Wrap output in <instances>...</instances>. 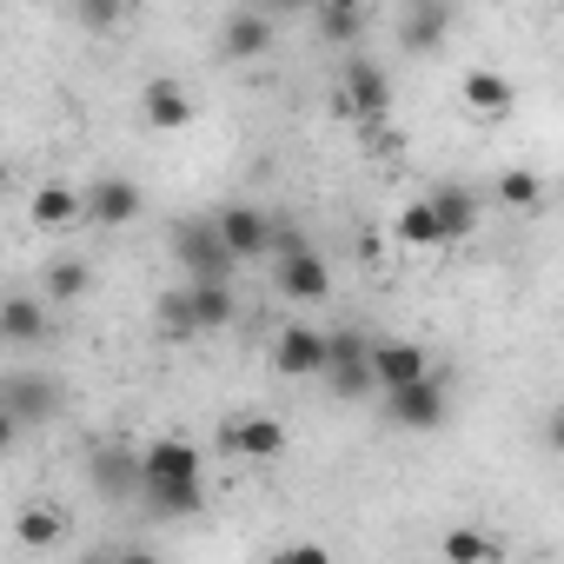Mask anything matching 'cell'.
<instances>
[{"instance_id": "obj_1", "label": "cell", "mask_w": 564, "mask_h": 564, "mask_svg": "<svg viewBox=\"0 0 564 564\" xmlns=\"http://www.w3.org/2000/svg\"><path fill=\"white\" fill-rule=\"evenodd\" d=\"M173 259L186 265V279H232V272H239V252L226 246V232H219L213 213L173 226Z\"/></svg>"}, {"instance_id": "obj_2", "label": "cell", "mask_w": 564, "mask_h": 564, "mask_svg": "<svg viewBox=\"0 0 564 564\" xmlns=\"http://www.w3.org/2000/svg\"><path fill=\"white\" fill-rule=\"evenodd\" d=\"M326 386L339 399H372L379 392V372H372V339L366 333H326Z\"/></svg>"}, {"instance_id": "obj_3", "label": "cell", "mask_w": 564, "mask_h": 564, "mask_svg": "<svg viewBox=\"0 0 564 564\" xmlns=\"http://www.w3.org/2000/svg\"><path fill=\"white\" fill-rule=\"evenodd\" d=\"M379 399H386V419H392L399 432H438L445 412H452V392H445L438 372H425V379H412V386H392V392H379Z\"/></svg>"}, {"instance_id": "obj_4", "label": "cell", "mask_w": 564, "mask_h": 564, "mask_svg": "<svg viewBox=\"0 0 564 564\" xmlns=\"http://www.w3.org/2000/svg\"><path fill=\"white\" fill-rule=\"evenodd\" d=\"M286 452V425H279L272 412H232L219 425V458H239V465H265Z\"/></svg>"}, {"instance_id": "obj_5", "label": "cell", "mask_w": 564, "mask_h": 564, "mask_svg": "<svg viewBox=\"0 0 564 564\" xmlns=\"http://www.w3.org/2000/svg\"><path fill=\"white\" fill-rule=\"evenodd\" d=\"M339 113H346L352 127L386 120V113H392V74H386L379 61H352V67L339 74Z\"/></svg>"}, {"instance_id": "obj_6", "label": "cell", "mask_w": 564, "mask_h": 564, "mask_svg": "<svg viewBox=\"0 0 564 564\" xmlns=\"http://www.w3.org/2000/svg\"><path fill=\"white\" fill-rule=\"evenodd\" d=\"M87 485H94L107 505L140 498V491H147V452H133V445H94V458H87Z\"/></svg>"}, {"instance_id": "obj_7", "label": "cell", "mask_w": 564, "mask_h": 564, "mask_svg": "<svg viewBox=\"0 0 564 564\" xmlns=\"http://www.w3.org/2000/svg\"><path fill=\"white\" fill-rule=\"evenodd\" d=\"M61 379H47V372H8L0 379V405H8V419L14 425H47L54 412H61Z\"/></svg>"}, {"instance_id": "obj_8", "label": "cell", "mask_w": 564, "mask_h": 564, "mask_svg": "<svg viewBox=\"0 0 564 564\" xmlns=\"http://www.w3.org/2000/svg\"><path fill=\"white\" fill-rule=\"evenodd\" d=\"M452 21H458V0H405L399 14V47L405 54H438L452 41Z\"/></svg>"}, {"instance_id": "obj_9", "label": "cell", "mask_w": 564, "mask_h": 564, "mask_svg": "<svg viewBox=\"0 0 564 564\" xmlns=\"http://www.w3.org/2000/svg\"><path fill=\"white\" fill-rule=\"evenodd\" d=\"M272 366H279V379H326V333L319 326H286L272 339Z\"/></svg>"}, {"instance_id": "obj_10", "label": "cell", "mask_w": 564, "mask_h": 564, "mask_svg": "<svg viewBox=\"0 0 564 564\" xmlns=\"http://www.w3.org/2000/svg\"><path fill=\"white\" fill-rule=\"evenodd\" d=\"M140 206H147V193H140L127 173H107V180H94V186H87V219H94L100 232L133 226V219H140Z\"/></svg>"}, {"instance_id": "obj_11", "label": "cell", "mask_w": 564, "mask_h": 564, "mask_svg": "<svg viewBox=\"0 0 564 564\" xmlns=\"http://www.w3.org/2000/svg\"><path fill=\"white\" fill-rule=\"evenodd\" d=\"M272 272H279V293L300 300V306H313V300L333 293V265L319 259V246H306V252H293V259H272Z\"/></svg>"}, {"instance_id": "obj_12", "label": "cell", "mask_w": 564, "mask_h": 564, "mask_svg": "<svg viewBox=\"0 0 564 564\" xmlns=\"http://www.w3.org/2000/svg\"><path fill=\"white\" fill-rule=\"evenodd\" d=\"M458 100H465L471 120H505V113L518 107V87H511L498 67H471V74L458 80Z\"/></svg>"}, {"instance_id": "obj_13", "label": "cell", "mask_w": 564, "mask_h": 564, "mask_svg": "<svg viewBox=\"0 0 564 564\" xmlns=\"http://www.w3.org/2000/svg\"><path fill=\"white\" fill-rule=\"evenodd\" d=\"M372 372H379V392H392V386L425 379L432 372V352L419 339H372Z\"/></svg>"}, {"instance_id": "obj_14", "label": "cell", "mask_w": 564, "mask_h": 564, "mask_svg": "<svg viewBox=\"0 0 564 564\" xmlns=\"http://www.w3.org/2000/svg\"><path fill=\"white\" fill-rule=\"evenodd\" d=\"M213 219H219V232H226V246H232L239 259H265V246H272V213H259V206H219Z\"/></svg>"}, {"instance_id": "obj_15", "label": "cell", "mask_w": 564, "mask_h": 564, "mask_svg": "<svg viewBox=\"0 0 564 564\" xmlns=\"http://www.w3.org/2000/svg\"><path fill=\"white\" fill-rule=\"evenodd\" d=\"M219 47H226V61H265V54H272V14H265V8H239V14L226 21Z\"/></svg>"}, {"instance_id": "obj_16", "label": "cell", "mask_w": 564, "mask_h": 564, "mask_svg": "<svg viewBox=\"0 0 564 564\" xmlns=\"http://www.w3.org/2000/svg\"><path fill=\"white\" fill-rule=\"evenodd\" d=\"M140 113H147V127H160V133H180V127H193V94H186L180 80H147V94H140Z\"/></svg>"}, {"instance_id": "obj_17", "label": "cell", "mask_w": 564, "mask_h": 564, "mask_svg": "<svg viewBox=\"0 0 564 564\" xmlns=\"http://www.w3.org/2000/svg\"><path fill=\"white\" fill-rule=\"evenodd\" d=\"M432 206H438V219H445L452 246H465V239L478 232V213H485L478 186H458V180H445V186H432Z\"/></svg>"}, {"instance_id": "obj_18", "label": "cell", "mask_w": 564, "mask_h": 564, "mask_svg": "<svg viewBox=\"0 0 564 564\" xmlns=\"http://www.w3.org/2000/svg\"><path fill=\"white\" fill-rule=\"evenodd\" d=\"M160 518H199L206 511V485L199 478H147V491H140Z\"/></svg>"}, {"instance_id": "obj_19", "label": "cell", "mask_w": 564, "mask_h": 564, "mask_svg": "<svg viewBox=\"0 0 564 564\" xmlns=\"http://www.w3.org/2000/svg\"><path fill=\"white\" fill-rule=\"evenodd\" d=\"M0 339H8V346H34V339H47V306L28 300V293H14L8 306H0Z\"/></svg>"}, {"instance_id": "obj_20", "label": "cell", "mask_w": 564, "mask_h": 564, "mask_svg": "<svg viewBox=\"0 0 564 564\" xmlns=\"http://www.w3.org/2000/svg\"><path fill=\"white\" fill-rule=\"evenodd\" d=\"M193 313H199V333H226L232 326V279H193Z\"/></svg>"}, {"instance_id": "obj_21", "label": "cell", "mask_w": 564, "mask_h": 564, "mask_svg": "<svg viewBox=\"0 0 564 564\" xmlns=\"http://www.w3.org/2000/svg\"><path fill=\"white\" fill-rule=\"evenodd\" d=\"M87 213V193L80 186H67V180H47L41 193H34V226H67V219H80Z\"/></svg>"}, {"instance_id": "obj_22", "label": "cell", "mask_w": 564, "mask_h": 564, "mask_svg": "<svg viewBox=\"0 0 564 564\" xmlns=\"http://www.w3.org/2000/svg\"><path fill=\"white\" fill-rule=\"evenodd\" d=\"M147 478H199V445H186V438H153V445H147Z\"/></svg>"}, {"instance_id": "obj_23", "label": "cell", "mask_w": 564, "mask_h": 564, "mask_svg": "<svg viewBox=\"0 0 564 564\" xmlns=\"http://www.w3.org/2000/svg\"><path fill=\"white\" fill-rule=\"evenodd\" d=\"M399 239H405V246H452V232H445V219H438L432 193H425V199H412V206L399 213Z\"/></svg>"}, {"instance_id": "obj_24", "label": "cell", "mask_w": 564, "mask_h": 564, "mask_svg": "<svg viewBox=\"0 0 564 564\" xmlns=\"http://www.w3.org/2000/svg\"><path fill=\"white\" fill-rule=\"evenodd\" d=\"M153 326H160V339H199V313H193V286H180V293H160V313H153Z\"/></svg>"}, {"instance_id": "obj_25", "label": "cell", "mask_w": 564, "mask_h": 564, "mask_svg": "<svg viewBox=\"0 0 564 564\" xmlns=\"http://www.w3.org/2000/svg\"><path fill=\"white\" fill-rule=\"evenodd\" d=\"M87 279H94V272H87L80 259H47V272H41V293H47L54 306H74V300L87 293Z\"/></svg>"}, {"instance_id": "obj_26", "label": "cell", "mask_w": 564, "mask_h": 564, "mask_svg": "<svg viewBox=\"0 0 564 564\" xmlns=\"http://www.w3.org/2000/svg\"><path fill=\"white\" fill-rule=\"evenodd\" d=\"M452 564H491V557H505V544L491 538V531H471V524H458V531H445V544H438Z\"/></svg>"}, {"instance_id": "obj_27", "label": "cell", "mask_w": 564, "mask_h": 564, "mask_svg": "<svg viewBox=\"0 0 564 564\" xmlns=\"http://www.w3.org/2000/svg\"><path fill=\"white\" fill-rule=\"evenodd\" d=\"M14 538H21L28 551H47V544H61V538H67V518H61L54 505H34V511H21Z\"/></svg>"}, {"instance_id": "obj_28", "label": "cell", "mask_w": 564, "mask_h": 564, "mask_svg": "<svg viewBox=\"0 0 564 564\" xmlns=\"http://www.w3.org/2000/svg\"><path fill=\"white\" fill-rule=\"evenodd\" d=\"M313 21H319V41L326 47H352L366 34V8H313Z\"/></svg>"}, {"instance_id": "obj_29", "label": "cell", "mask_w": 564, "mask_h": 564, "mask_svg": "<svg viewBox=\"0 0 564 564\" xmlns=\"http://www.w3.org/2000/svg\"><path fill=\"white\" fill-rule=\"evenodd\" d=\"M498 206H511V213H538V199H544V180L538 173H524V166H511V173H498Z\"/></svg>"}, {"instance_id": "obj_30", "label": "cell", "mask_w": 564, "mask_h": 564, "mask_svg": "<svg viewBox=\"0 0 564 564\" xmlns=\"http://www.w3.org/2000/svg\"><path fill=\"white\" fill-rule=\"evenodd\" d=\"M313 239L293 226V219H272V246H265V259H293V252H306Z\"/></svg>"}, {"instance_id": "obj_31", "label": "cell", "mask_w": 564, "mask_h": 564, "mask_svg": "<svg viewBox=\"0 0 564 564\" xmlns=\"http://www.w3.org/2000/svg\"><path fill=\"white\" fill-rule=\"evenodd\" d=\"M80 21H87L94 34H107V28L120 21V0H80Z\"/></svg>"}, {"instance_id": "obj_32", "label": "cell", "mask_w": 564, "mask_h": 564, "mask_svg": "<svg viewBox=\"0 0 564 564\" xmlns=\"http://www.w3.org/2000/svg\"><path fill=\"white\" fill-rule=\"evenodd\" d=\"M252 8H265L272 21H286V14H313L319 0H252Z\"/></svg>"}, {"instance_id": "obj_33", "label": "cell", "mask_w": 564, "mask_h": 564, "mask_svg": "<svg viewBox=\"0 0 564 564\" xmlns=\"http://www.w3.org/2000/svg\"><path fill=\"white\" fill-rule=\"evenodd\" d=\"M544 438H551V452H564V405L551 412V425H544Z\"/></svg>"}, {"instance_id": "obj_34", "label": "cell", "mask_w": 564, "mask_h": 564, "mask_svg": "<svg viewBox=\"0 0 564 564\" xmlns=\"http://www.w3.org/2000/svg\"><path fill=\"white\" fill-rule=\"evenodd\" d=\"M319 8H366V0H319Z\"/></svg>"}]
</instances>
